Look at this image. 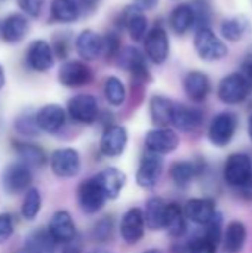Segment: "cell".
I'll return each mask as SVG.
<instances>
[{"mask_svg":"<svg viewBox=\"0 0 252 253\" xmlns=\"http://www.w3.org/2000/svg\"><path fill=\"white\" fill-rule=\"evenodd\" d=\"M238 130V116L232 111L218 113L209 123L208 139L217 148L227 147Z\"/></svg>","mask_w":252,"mask_h":253,"instance_id":"obj_1","label":"cell"},{"mask_svg":"<svg viewBox=\"0 0 252 253\" xmlns=\"http://www.w3.org/2000/svg\"><path fill=\"white\" fill-rule=\"evenodd\" d=\"M224 182L232 188H239L252 179V160L245 153H233L227 157L223 168Z\"/></svg>","mask_w":252,"mask_h":253,"instance_id":"obj_2","label":"cell"},{"mask_svg":"<svg viewBox=\"0 0 252 253\" xmlns=\"http://www.w3.org/2000/svg\"><path fill=\"white\" fill-rule=\"evenodd\" d=\"M195 50L203 61H218L227 55V46L220 37L209 28L203 27L196 30L195 34Z\"/></svg>","mask_w":252,"mask_h":253,"instance_id":"obj_3","label":"cell"},{"mask_svg":"<svg viewBox=\"0 0 252 253\" xmlns=\"http://www.w3.org/2000/svg\"><path fill=\"white\" fill-rule=\"evenodd\" d=\"M251 83L239 71H236V73L226 76L220 82L217 95L221 102L227 105H236V104L244 102L247 96L251 93Z\"/></svg>","mask_w":252,"mask_h":253,"instance_id":"obj_4","label":"cell"},{"mask_svg":"<svg viewBox=\"0 0 252 253\" xmlns=\"http://www.w3.org/2000/svg\"><path fill=\"white\" fill-rule=\"evenodd\" d=\"M163 168H165V163H163L162 156L146 151L135 172L137 185L144 190H153L162 178Z\"/></svg>","mask_w":252,"mask_h":253,"instance_id":"obj_5","label":"cell"},{"mask_svg":"<svg viewBox=\"0 0 252 253\" xmlns=\"http://www.w3.org/2000/svg\"><path fill=\"white\" fill-rule=\"evenodd\" d=\"M107 200V196L104 194L102 188L98 185L95 178L85 179L77 187V203L82 212L86 215L98 213L104 208Z\"/></svg>","mask_w":252,"mask_h":253,"instance_id":"obj_6","label":"cell"},{"mask_svg":"<svg viewBox=\"0 0 252 253\" xmlns=\"http://www.w3.org/2000/svg\"><path fill=\"white\" fill-rule=\"evenodd\" d=\"M180 145L178 133L171 127H154L144 136V147L147 151L166 156L174 153Z\"/></svg>","mask_w":252,"mask_h":253,"instance_id":"obj_7","label":"cell"},{"mask_svg":"<svg viewBox=\"0 0 252 253\" xmlns=\"http://www.w3.org/2000/svg\"><path fill=\"white\" fill-rule=\"evenodd\" d=\"M49 163L53 175L64 179L77 176L82 168L80 154L74 148H59L53 151Z\"/></svg>","mask_w":252,"mask_h":253,"instance_id":"obj_8","label":"cell"},{"mask_svg":"<svg viewBox=\"0 0 252 253\" xmlns=\"http://www.w3.org/2000/svg\"><path fill=\"white\" fill-rule=\"evenodd\" d=\"M31 179L33 176L27 165H24L22 162L10 163L4 168L1 175L3 190L10 196H16L25 190H30Z\"/></svg>","mask_w":252,"mask_h":253,"instance_id":"obj_9","label":"cell"},{"mask_svg":"<svg viewBox=\"0 0 252 253\" xmlns=\"http://www.w3.org/2000/svg\"><path fill=\"white\" fill-rule=\"evenodd\" d=\"M117 25L126 28L134 42H143L147 36V18L144 9L138 4L126 6L117 18Z\"/></svg>","mask_w":252,"mask_h":253,"instance_id":"obj_10","label":"cell"},{"mask_svg":"<svg viewBox=\"0 0 252 253\" xmlns=\"http://www.w3.org/2000/svg\"><path fill=\"white\" fill-rule=\"evenodd\" d=\"M183 211L187 221L199 227H206L218 213L217 203L208 197H196L187 200L183 206Z\"/></svg>","mask_w":252,"mask_h":253,"instance_id":"obj_11","label":"cell"},{"mask_svg":"<svg viewBox=\"0 0 252 253\" xmlns=\"http://www.w3.org/2000/svg\"><path fill=\"white\" fill-rule=\"evenodd\" d=\"M67 113L74 122H79L83 125H91L98 119V114H100L98 101L95 96H92L89 93L76 95L68 101Z\"/></svg>","mask_w":252,"mask_h":253,"instance_id":"obj_12","label":"cell"},{"mask_svg":"<svg viewBox=\"0 0 252 253\" xmlns=\"http://www.w3.org/2000/svg\"><path fill=\"white\" fill-rule=\"evenodd\" d=\"M146 221H144V212L140 208H131L128 209L119 224V233L120 237L126 245H137L143 237L146 231Z\"/></svg>","mask_w":252,"mask_h":253,"instance_id":"obj_13","label":"cell"},{"mask_svg":"<svg viewBox=\"0 0 252 253\" xmlns=\"http://www.w3.org/2000/svg\"><path fill=\"white\" fill-rule=\"evenodd\" d=\"M144 50L147 58L154 64H163L169 56V39L163 27H153L144 39Z\"/></svg>","mask_w":252,"mask_h":253,"instance_id":"obj_14","label":"cell"},{"mask_svg":"<svg viewBox=\"0 0 252 253\" xmlns=\"http://www.w3.org/2000/svg\"><path fill=\"white\" fill-rule=\"evenodd\" d=\"M91 68L82 61H67L58 71L59 83L65 87H82L92 82Z\"/></svg>","mask_w":252,"mask_h":253,"instance_id":"obj_15","label":"cell"},{"mask_svg":"<svg viewBox=\"0 0 252 253\" xmlns=\"http://www.w3.org/2000/svg\"><path fill=\"white\" fill-rule=\"evenodd\" d=\"M128 145V130L120 125H110L105 127L101 141L100 151L105 157H119L125 153Z\"/></svg>","mask_w":252,"mask_h":253,"instance_id":"obj_16","label":"cell"},{"mask_svg":"<svg viewBox=\"0 0 252 253\" xmlns=\"http://www.w3.org/2000/svg\"><path fill=\"white\" fill-rule=\"evenodd\" d=\"M117 61H119V67L129 71L135 82H141V83L144 82L146 83L150 80V73H149V67L146 64V59L137 47L122 49L119 56H117Z\"/></svg>","mask_w":252,"mask_h":253,"instance_id":"obj_17","label":"cell"},{"mask_svg":"<svg viewBox=\"0 0 252 253\" xmlns=\"http://www.w3.org/2000/svg\"><path fill=\"white\" fill-rule=\"evenodd\" d=\"M48 231L53 237V240L59 245H70L76 239L77 230L71 215L67 211H58L50 218Z\"/></svg>","mask_w":252,"mask_h":253,"instance_id":"obj_18","label":"cell"},{"mask_svg":"<svg viewBox=\"0 0 252 253\" xmlns=\"http://www.w3.org/2000/svg\"><path fill=\"white\" fill-rule=\"evenodd\" d=\"M202 172H205V160H178L169 168L172 182L181 188L189 187Z\"/></svg>","mask_w":252,"mask_h":253,"instance_id":"obj_19","label":"cell"},{"mask_svg":"<svg viewBox=\"0 0 252 253\" xmlns=\"http://www.w3.org/2000/svg\"><path fill=\"white\" fill-rule=\"evenodd\" d=\"M55 61L52 46L45 40H34L27 50V64L31 70L43 73L52 68Z\"/></svg>","mask_w":252,"mask_h":253,"instance_id":"obj_20","label":"cell"},{"mask_svg":"<svg viewBox=\"0 0 252 253\" xmlns=\"http://www.w3.org/2000/svg\"><path fill=\"white\" fill-rule=\"evenodd\" d=\"M67 119L65 110L58 104H48L39 108L36 113V122L42 132L46 133H56L61 130Z\"/></svg>","mask_w":252,"mask_h":253,"instance_id":"obj_21","label":"cell"},{"mask_svg":"<svg viewBox=\"0 0 252 253\" xmlns=\"http://www.w3.org/2000/svg\"><path fill=\"white\" fill-rule=\"evenodd\" d=\"M94 178L98 182V185L102 188L108 200H116L126 185V175L120 169L113 166L98 172Z\"/></svg>","mask_w":252,"mask_h":253,"instance_id":"obj_22","label":"cell"},{"mask_svg":"<svg viewBox=\"0 0 252 253\" xmlns=\"http://www.w3.org/2000/svg\"><path fill=\"white\" fill-rule=\"evenodd\" d=\"M203 123V113L196 107L175 104L172 114V126L181 132H195Z\"/></svg>","mask_w":252,"mask_h":253,"instance_id":"obj_23","label":"cell"},{"mask_svg":"<svg viewBox=\"0 0 252 253\" xmlns=\"http://www.w3.org/2000/svg\"><path fill=\"white\" fill-rule=\"evenodd\" d=\"M184 92L187 98L195 102H203L211 93V80L202 71H190L184 77Z\"/></svg>","mask_w":252,"mask_h":253,"instance_id":"obj_24","label":"cell"},{"mask_svg":"<svg viewBox=\"0 0 252 253\" xmlns=\"http://www.w3.org/2000/svg\"><path fill=\"white\" fill-rule=\"evenodd\" d=\"M102 37L92 30H83L76 39V50L85 61L97 59L102 53Z\"/></svg>","mask_w":252,"mask_h":253,"instance_id":"obj_25","label":"cell"},{"mask_svg":"<svg viewBox=\"0 0 252 253\" xmlns=\"http://www.w3.org/2000/svg\"><path fill=\"white\" fill-rule=\"evenodd\" d=\"M175 102L166 96L154 95L150 99V117L156 127H169L172 125V114H174Z\"/></svg>","mask_w":252,"mask_h":253,"instance_id":"obj_26","label":"cell"},{"mask_svg":"<svg viewBox=\"0 0 252 253\" xmlns=\"http://www.w3.org/2000/svg\"><path fill=\"white\" fill-rule=\"evenodd\" d=\"M168 203L157 196L150 197L146 202V206L143 209L144 212V221L146 227L151 231H160L165 227V216H166Z\"/></svg>","mask_w":252,"mask_h":253,"instance_id":"obj_27","label":"cell"},{"mask_svg":"<svg viewBox=\"0 0 252 253\" xmlns=\"http://www.w3.org/2000/svg\"><path fill=\"white\" fill-rule=\"evenodd\" d=\"M247 227L241 221H232L224 228L223 234V251L224 253H239L242 252L247 243Z\"/></svg>","mask_w":252,"mask_h":253,"instance_id":"obj_28","label":"cell"},{"mask_svg":"<svg viewBox=\"0 0 252 253\" xmlns=\"http://www.w3.org/2000/svg\"><path fill=\"white\" fill-rule=\"evenodd\" d=\"M28 31V21L21 13L9 15L1 24V37L7 43L21 42Z\"/></svg>","mask_w":252,"mask_h":253,"instance_id":"obj_29","label":"cell"},{"mask_svg":"<svg viewBox=\"0 0 252 253\" xmlns=\"http://www.w3.org/2000/svg\"><path fill=\"white\" fill-rule=\"evenodd\" d=\"M163 230L168 231L171 237L180 239L187 231V218L184 215L183 208L178 203H168L166 216H165V227Z\"/></svg>","mask_w":252,"mask_h":253,"instance_id":"obj_30","label":"cell"},{"mask_svg":"<svg viewBox=\"0 0 252 253\" xmlns=\"http://www.w3.org/2000/svg\"><path fill=\"white\" fill-rule=\"evenodd\" d=\"M56 245L48 230H34L25 239L27 253H55Z\"/></svg>","mask_w":252,"mask_h":253,"instance_id":"obj_31","label":"cell"},{"mask_svg":"<svg viewBox=\"0 0 252 253\" xmlns=\"http://www.w3.org/2000/svg\"><path fill=\"white\" fill-rule=\"evenodd\" d=\"M169 24H171V28L174 30V33H177V34H184L192 27H195V13H193L192 4L183 3V4L177 6L171 13Z\"/></svg>","mask_w":252,"mask_h":253,"instance_id":"obj_32","label":"cell"},{"mask_svg":"<svg viewBox=\"0 0 252 253\" xmlns=\"http://www.w3.org/2000/svg\"><path fill=\"white\" fill-rule=\"evenodd\" d=\"M15 150L24 165H27L30 169L31 168H42L46 163V154L45 151L34 144L28 142H19L15 144Z\"/></svg>","mask_w":252,"mask_h":253,"instance_id":"obj_33","label":"cell"},{"mask_svg":"<svg viewBox=\"0 0 252 253\" xmlns=\"http://www.w3.org/2000/svg\"><path fill=\"white\" fill-rule=\"evenodd\" d=\"M50 15L59 22H74L80 15L77 0H53L50 4Z\"/></svg>","mask_w":252,"mask_h":253,"instance_id":"obj_34","label":"cell"},{"mask_svg":"<svg viewBox=\"0 0 252 253\" xmlns=\"http://www.w3.org/2000/svg\"><path fill=\"white\" fill-rule=\"evenodd\" d=\"M104 96L107 102L113 107H120L126 101V87L120 79L111 76L105 79L104 83Z\"/></svg>","mask_w":252,"mask_h":253,"instance_id":"obj_35","label":"cell"},{"mask_svg":"<svg viewBox=\"0 0 252 253\" xmlns=\"http://www.w3.org/2000/svg\"><path fill=\"white\" fill-rule=\"evenodd\" d=\"M248 28V21L244 16H235V18H229L226 21H223L220 30L224 39H227L229 42H238L244 37L245 31Z\"/></svg>","mask_w":252,"mask_h":253,"instance_id":"obj_36","label":"cell"},{"mask_svg":"<svg viewBox=\"0 0 252 253\" xmlns=\"http://www.w3.org/2000/svg\"><path fill=\"white\" fill-rule=\"evenodd\" d=\"M42 206V197L37 188H30L25 193V197L22 200V206H21V215L25 221H33Z\"/></svg>","mask_w":252,"mask_h":253,"instance_id":"obj_37","label":"cell"},{"mask_svg":"<svg viewBox=\"0 0 252 253\" xmlns=\"http://www.w3.org/2000/svg\"><path fill=\"white\" fill-rule=\"evenodd\" d=\"M15 129L24 136H36L40 132L36 122V114L22 113L21 116H18V119L15 120Z\"/></svg>","mask_w":252,"mask_h":253,"instance_id":"obj_38","label":"cell"},{"mask_svg":"<svg viewBox=\"0 0 252 253\" xmlns=\"http://www.w3.org/2000/svg\"><path fill=\"white\" fill-rule=\"evenodd\" d=\"M113 231H114L113 219L110 216H104L95 222V225L92 228V237H94V240H97L100 243H105L111 239Z\"/></svg>","mask_w":252,"mask_h":253,"instance_id":"obj_39","label":"cell"},{"mask_svg":"<svg viewBox=\"0 0 252 253\" xmlns=\"http://www.w3.org/2000/svg\"><path fill=\"white\" fill-rule=\"evenodd\" d=\"M102 44H104V47H102V55H104L108 61L116 59V58L119 56V53H120V50H122V49H120L122 40H120V37H119L117 33H114V31L107 33V34L102 37Z\"/></svg>","mask_w":252,"mask_h":253,"instance_id":"obj_40","label":"cell"},{"mask_svg":"<svg viewBox=\"0 0 252 253\" xmlns=\"http://www.w3.org/2000/svg\"><path fill=\"white\" fill-rule=\"evenodd\" d=\"M189 253H217V246L212 240H209L205 234L196 236L187 242Z\"/></svg>","mask_w":252,"mask_h":253,"instance_id":"obj_41","label":"cell"},{"mask_svg":"<svg viewBox=\"0 0 252 253\" xmlns=\"http://www.w3.org/2000/svg\"><path fill=\"white\" fill-rule=\"evenodd\" d=\"M192 7H193V13H195V27H196V30L203 28V27H209V21H211L209 6L203 0H196V1L192 3Z\"/></svg>","mask_w":252,"mask_h":253,"instance_id":"obj_42","label":"cell"},{"mask_svg":"<svg viewBox=\"0 0 252 253\" xmlns=\"http://www.w3.org/2000/svg\"><path fill=\"white\" fill-rule=\"evenodd\" d=\"M16 3L25 15L36 18L40 15L43 4H45V0H16Z\"/></svg>","mask_w":252,"mask_h":253,"instance_id":"obj_43","label":"cell"},{"mask_svg":"<svg viewBox=\"0 0 252 253\" xmlns=\"http://www.w3.org/2000/svg\"><path fill=\"white\" fill-rule=\"evenodd\" d=\"M13 234V221L9 213H0V245L7 242Z\"/></svg>","mask_w":252,"mask_h":253,"instance_id":"obj_44","label":"cell"},{"mask_svg":"<svg viewBox=\"0 0 252 253\" xmlns=\"http://www.w3.org/2000/svg\"><path fill=\"white\" fill-rule=\"evenodd\" d=\"M68 40L67 39H64V37H61V39H56L55 40V46H53V50H55V55L58 56V58H61V59H64V58H67V55H68Z\"/></svg>","mask_w":252,"mask_h":253,"instance_id":"obj_45","label":"cell"},{"mask_svg":"<svg viewBox=\"0 0 252 253\" xmlns=\"http://www.w3.org/2000/svg\"><path fill=\"white\" fill-rule=\"evenodd\" d=\"M236 193L239 194L241 199H244L247 202H252V179L245 182L244 185H241L239 188H236Z\"/></svg>","mask_w":252,"mask_h":253,"instance_id":"obj_46","label":"cell"},{"mask_svg":"<svg viewBox=\"0 0 252 253\" xmlns=\"http://www.w3.org/2000/svg\"><path fill=\"white\" fill-rule=\"evenodd\" d=\"M156 3H157V0H138L137 4L141 6L143 9H151L156 6Z\"/></svg>","mask_w":252,"mask_h":253,"instance_id":"obj_47","label":"cell"},{"mask_svg":"<svg viewBox=\"0 0 252 253\" xmlns=\"http://www.w3.org/2000/svg\"><path fill=\"white\" fill-rule=\"evenodd\" d=\"M62 253H80V249H79L76 245H71V243H70V245L62 251Z\"/></svg>","mask_w":252,"mask_h":253,"instance_id":"obj_48","label":"cell"},{"mask_svg":"<svg viewBox=\"0 0 252 253\" xmlns=\"http://www.w3.org/2000/svg\"><path fill=\"white\" fill-rule=\"evenodd\" d=\"M83 6H86V7H94L100 0H79Z\"/></svg>","mask_w":252,"mask_h":253,"instance_id":"obj_49","label":"cell"},{"mask_svg":"<svg viewBox=\"0 0 252 253\" xmlns=\"http://www.w3.org/2000/svg\"><path fill=\"white\" fill-rule=\"evenodd\" d=\"M4 82H6V77H4V70H3V67L0 65V89L4 86Z\"/></svg>","mask_w":252,"mask_h":253,"instance_id":"obj_50","label":"cell"},{"mask_svg":"<svg viewBox=\"0 0 252 253\" xmlns=\"http://www.w3.org/2000/svg\"><path fill=\"white\" fill-rule=\"evenodd\" d=\"M248 136L252 141V114L248 117Z\"/></svg>","mask_w":252,"mask_h":253,"instance_id":"obj_51","label":"cell"},{"mask_svg":"<svg viewBox=\"0 0 252 253\" xmlns=\"http://www.w3.org/2000/svg\"><path fill=\"white\" fill-rule=\"evenodd\" d=\"M143 253H163L160 249H156V248H153V249H147V251H144Z\"/></svg>","mask_w":252,"mask_h":253,"instance_id":"obj_52","label":"cell"},{"mask_svg":"<svg viewBox=\"0 0 252 253\" xmlns=\"http://www.w3.org/2000/svg\"><path fill=\"white\" fill-rule=\"evenodd\" d=\"M100 253H107V252H100Z\"/></svg>","mask_w":252,"mask_h":253,"instance_id":"obj_53","label":"cell"},{"mask_svg":"<svg viewBox=\"0 0 252 253\" xmlns=\"http://www.w3.org/2000/svg\"><path fill=\"white\" fill-rule=\"evenodd\" d=\"M0 1H3V0H0Z\"/></svg>","mask_w":252,"mask_h":253,"instance_id":"obj_54","label":"cell"}]
</instances>
